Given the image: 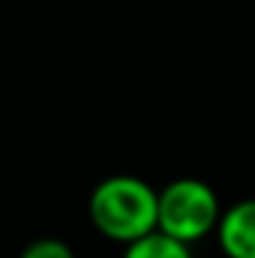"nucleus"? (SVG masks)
Instances as JSON below:
<instances>
[{
    "label": "nucleus",
    "instance_id": "nucleus-1",
    "mask_svg": "<svg viewBox=\"0 0 255 258\" xmlns=\"http://www.w3.org/2000/svg\"><path fill=\"white\" fill-rule=\"evenodd\" d=\"M87 213L102 237L129 246L159 231V189L141 177L114 174L93 186Z\"/></svg>",
    "mask_w": 255,
    "mask_h": 258
},
{
    "label": "nucleus",
    "instance_id": "nucleus-2",
    "mask_svg": "<svg viewBox=\"0 0 255 258\" xmlns=\"http://www.w3.org/2000/svg\"><path fill=\"white\" fill-rule=\"evenodd\" d=\"M222 210L225 207L210 183L198 177H177L159 189V231L192 246L207 234H216Z\"/></svg>",
    "mask_w": 255,
    "mask_h": 258
},
{
    "label": "nucleus",
    "instance_id": "nucleus-3",
    "mask_svg": "<svg viewBox=\"0 0 255 258\" xmlns=\"http://www.w3.org/2000/svg\"><path fill=\"white\" fill-rule=\"evenodd\" d=\"M216 240L228 258H255V198L234 201L222 210Z\"/></svg>",
    "mask_w": 255,
    "mask_h": 258
},
{
    "label": "nucleus",
    "instance_id": "nucleus-4",
    "mask_svg": "<svg viewBox=\"0 0 255 258\" xmlns=\"http://www.w3.org/2000/svg\"><path fill=\"white\" fill-rule=\"evenodd\" d=\"M123 258H195V255H192V246L162 234V231H153V234L123 246Z\"/></svg>",
    "mask_w": 255,
    "mask_h": 258
},
{
    "label": "nucleus",
    "instance_id": "nucleus-5",
    "mask_svg": "<svg viewBox=\"0 0 255 258\" xmlns=\"http://www.w3.org/2000/svg\"><path fill=\"white\" fill-rule=\"evenodd\" d=\"M18 258H75V252L69 243L57 240V237H39V240L27 243Z\"/></svg>",
    "mask_w": 255,
    "mask_h": 258
}]
</instances>
